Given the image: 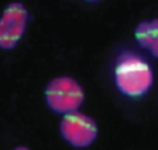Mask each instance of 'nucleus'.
Returning <instances> with one entry per match:
<instances>
[{
  "mask_svg": "<svg viewBox=\"0 0 158 150\" xmlns=\"http://www.w3.org/2000/svg\"><path fill=\"white\" fill-rule=\"evenodd\" d=\"M114 83L124 97L140 98L151 91L154 84V72L151 64L141 55L127 51L117 58Z\"/></svg>",
  "mask_w": 158,
  "mask_h": 150,
  "instance_id": "obj_1",
  "label": "nucleus"
},
{
  "mask_svg": "<svg viewBox=\"0 0 158 150\" xmlns=\"http://www.w3.org/2000/svg\"><path fill=\"white\" fill-rule=\"evenodd\" d=\"M48 107L61 115L77 112L85 101L83 87L71 77H57L51 80L45 89Z\"/></svg>",
  "mask_w": 158,
  "mask_h": 150,
  "instance_id": "obj_2",
  "label": "nucleus"
},
{
  "mask_svg": "<svg viewBox=\"0 0 158 150\" xmlns=\"http://www.w3.org/2000/svg\"><path fill=\"white\" fill-rule=\"evenodd\" d=\"M60 133L61 138L72 147L85 149L95 141L98 135V127L97 123L88 115L72 112L63 116L60 123Z\"/></svg>",
  "mask_w": 158,
  "mask_h": 150,
  "instance_id": "obj_3",
  "label": "nucleus"
},
{
  "mask_svg": "<svg viewBox=\"0 0 158 150\" xmlns=\"http://www.w3.org/2000/svg\"><path fill=\"white\" fill-rule=\"evenodd\" d=\"M28 9L20 2L9 3L0 15V49H14L25 34Z\"/></svg>",
  "mask_w": 158,
  "mask_h": 150,
  "instance_id": "obj_4",
  "label": "nucleus"
},
{
  "mask_svg": "<svg viewBox=\"0 0 158 150\" xmlns=\"http://www.w3.org/2000/svg\"><path fill=\"white\" fill-rule=\"evenodd\" d=\"M135 40L152 57L158 58V18L143 20L135 26Z\"/></svg>",
  "mask_w": 158,
  "mask_h": 150,
  "instance_id": "obj_5",
  "label": "nucleus"
},
{
  "mask_svg": "<svg viewBox=\"0 0 158 150\" xmlns=\"http://www.w3.org/2000/svg\"><path fill=\"white\" fill-rule=\"evenodd\" d=\"M14 150H29V149H26V147H23V146H20V147H15Z\"/></svg>",
  "mask_w": 158,
  "mask_h": 150,
  "instance_id": "obj_6",
  "label": "nucleus"
},
{
  "mask_svg": "<svg viewBox=\"0 0 158 150\" xmlns=\"http://www.w3.org/2000/svg\"><path fill=\"white\" fill-rule=\"evenodd\" d=\"M86 2H92L94 3V2H100V0H86Z\"/></svg>",
  "mask_w": 158,
  "mask_h": 150,
  "instance_id": "obj_7",
  "label": "nucleus"
}]
</instances>
